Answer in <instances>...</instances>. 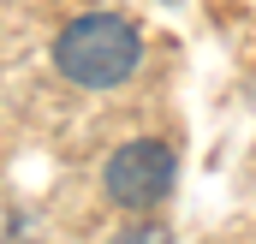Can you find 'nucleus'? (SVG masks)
Here are the masks:
<instances>
[{"label":"nucleus","instance_id":"nucleus-3","mask_svg":"<svg viewBox=\"0 0 256 244\" xmlns=\"http://www.w3.org/2000/svg\"><path fill=\"white\" fill-rule=\"evenodd\" d=\"M114 244H167V232H161L155 220H143V226H131V232H120Z\"/></svg>","mask_w":256,"mask_h":244},{"label":"nucleus","instance_id":"nucleus-1","mask_svg":"<svg viewBox=\"0 0 256 244\" xmlns=\"http://www.w3.org/2000/svg\"><path fill=\"white\" fill-rule=\"evenodd\" d=\"M137 66H143V30H137V18L114 12V6L66 18L54 36V72L72 90H120L137 78Z\"/></svg>","mask_w":256,"mask_h":244},{"label":"nucleus","instance_id":"nucleus-2","mask_svg":"<svg viewBox=\"0 0 256 244\" xmlns=\"http://www.w3.org/2000/svg\"><path fill=\"white\" fill-rule=\"evenodd\" d=\"M173 179H179V155H173L161 137H131V143H120V149L102 161V190H108V202H114V208H131V214L167 202Z\"/></svg>","mask_w":256,"mask_h":244}]
</instances>
